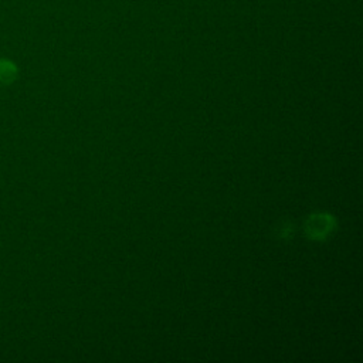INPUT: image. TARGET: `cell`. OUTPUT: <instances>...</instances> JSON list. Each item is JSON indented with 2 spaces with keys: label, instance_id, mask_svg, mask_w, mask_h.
Instances as JSON below:
<instances>
[{
  "label": "cell",
  "instance_id": "6da1fadb",
  "mask_svg": "<svg viewBox=\"0 0 363 363\" xmlns=\"http://www.w3.org/2000/svg\"><path fill=\"white\" fill-rule=\"evenodd\" d=\"M14 74H16V67L11 64V61L0 60V82L13 79Z\"/></svg>",
  "mask_w": 363,
  "mask_h": 363
}]
</instances>
